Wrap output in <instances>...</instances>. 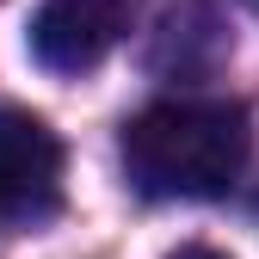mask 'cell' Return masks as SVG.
I'll return each mask as SVG.
<instances>
[{
    "instance_id": "6da1fadb",
    "label": "cell",
    "mask_w": 259,
    "mask_h": 259,
    "mask_svg": "<svg viewBox=\"0 0 259 259\" xmlns=\"http://www.w3.org/2000/svg\"><path fill=\"white\" fill-rule=\"evenodd\" d=\"M253 154V117L235 99H160L123 123V173L142 198H222Z\"/></svg>"
},
{
    "instance_id": "277c9868",
    "label": "cell",
    "mask_w": 259,
    "mask_h": 259,
    "mask_svg": "<svg viewBox=\"0 0 259 259\" xmlns=\"http://www.w3.org/2000/svg\"><path fill=\"white\" fill-rule=\"evenodd\" d=\"M173 259H229V253H216V247H179Z\"/></svg>"
},
{
    "instance_id": "7a4b0ae2",
    "label": "cell",
    "mask_w": 259,
    "mask_h": 259,
    "mask_svg": "<svg viewBox=\"0 0 259 259\" xmlns=\"http://www.w3.org/2000/svg\"><path fill=\"white\" fill-rule=\"evenodd\" d=\"M136 0H44L25 25L31 62L50 74H87L123 44Z\"/></svg>"
},
{
    "instance_id": "3957f363",
    "label": "cell",
    "mask_w": 259,
    "mask_h": 259,
    "mask_svg": "<svg viewBox=\"0 0 259 259\" xmlns=\"http://www.w3.org/2000/svg\"><path fill=\"white\" fill-rule=\"evenodd\" d=\"M62 204V142L44 117L0 111V216L7 222H44Z\"/></svg>"
},
{
    "instance_id": "5b68a950",
    "label": "cell",
    "mask_w": 259,
    "mask_h": 259,
    "mask_svg": "<svg viewBox=\"0 0 259 259\" xmlns=\"http://www.w3.org/2000/svg\"><path fill=\"white\" fill-rule=\"evenodd\" d=\"M247 7H259V0H247Z\"/></svg>"
}]
</instances>
